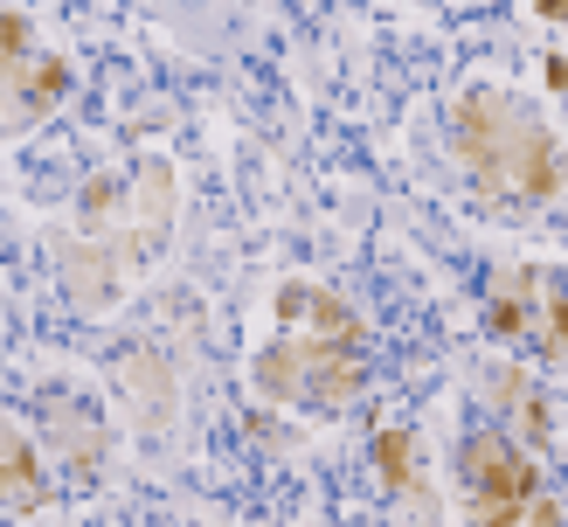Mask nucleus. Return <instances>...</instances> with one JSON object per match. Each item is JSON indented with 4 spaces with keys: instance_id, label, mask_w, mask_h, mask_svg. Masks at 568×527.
Wrapping results in <instances>:
<instances>
[{
    "instance_id": "f257e3e1",
    "label": "nucleus",
    "mask_w": 568,
    "mask_h": 527,
    "mask_svg": "<svg viewBox=\"0 0 568 527\" xmlns=\"http://www.w3.org/2000/svg\"><path fill=\"white\" fill-rule=\"evenodd\" d=\"M458 139H465V160L493 188H514L527 202H548V194L568 181V160L555 146V132L534 119V111H520L514 98H499V91H471L458 104Z\"/></svg>"
},
{
    "instance_id": "f03ea898",
    "label": "nucleus",
    "mask_w": 568,
    "mask_h": 527,
    "mask_svg": "<svg viewBox=\"0 0 568 527\" xmlns=\"http://www.w3.org/2000/svg\"><path fill=\"white\" fill-rule=\"evenodd\" d=\"M458 479L471 499V527H520V514L534 507V458L514 437H471L458 458Z\"/></svg>"
},
{
    "instance_id": "7ed1b4c3",
    "label": "nucleus",
    "mask_w": 568,
    "mask_h": 527,
    "mask_svg": "<svg viewBox=\"0 0 568 527\" xmlns=\"http://www.w3.org/2000/svg\"><path fill=\"white\" fill-rule=\"evenodd\" d=\"M264 382L284 388V396H312V403H354L361 347L354 341H320V333H284V347L264 354Z\"/></svg>"
},
{
    "instance_id": "20e7f679",
    "label": "nucleus",
    "mask_w": 568,
    "mask_h": 527,
    "mask_svg": "<svg viewBox=\"0 0 568 527\" xmlns=\"http://www.w3.org/2000/svg\"><path fill=\"white\" fill-rule=\"evenodd\" d=\"M493 326L506 333V341H534L541 354H568V285H555L548 271L499 277Z\"/></svg>"
},
{
    "instance_id": "39448f33",
    "label": "nucleus",
    "mask_w": 568,
    "mask_h": 527,
    "mask_svg": "<svg viewBox=\"0 0 568 527\" xmlns=\"http://www.w3.org/2000/svg\"><path fill=\"white\" fill-rule=\"evenodd\" d=\"M0 499L8 507H42V465L14 430H0Z\"/></svg>"
},
{
    "instance_id": "423d86ee",
    "label": "nucleus",
    "mask_w": 568,
    "mask_h": 527,
    "mask_svg": "<svg viewBox=\"0 0 568 527\" xmlns=\"http://www.w3.org/2000/svg\"><path fill=\"white\" fill-rule=\"evenodd\" d=\"M375 458H382V479H388V486H409V479H416V444H409L403 430H382V437H375Z\"/></svg>"
},
{
    "instance_id": "0eeeda50",
    "label": "nucleus",
    "mask_w": 568,
    "mask_h": 527,
    "mask_svg": "<svg viewBox=\"0 0 568 527\" xmlns=\"http://www.w3.org/2000/svg\"><path fill=\"white\" fill-rule=\"evenodd\" d=\"M548 83H555V91H568V63H561V55H548Z\"/></svg>"
},
{
    "instance_id": "6e6552de",
    "label": "nucleus",
    "mask_w": 568,
    "mask_h": 527,
    "mask_svg": "<svg viewBox=\"0 0 568 527\" xmlns=\"http://www.w3.org/2000/svg\"><path fill=\"white\" fill-rule=\"evenodd\" d=\"M541 14H548V21H561V28H568V0H541Z\"/></svg>"
}]
</instances>
